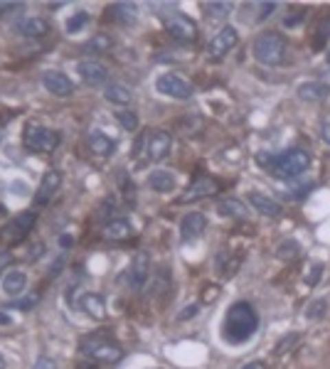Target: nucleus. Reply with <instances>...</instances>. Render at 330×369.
<instances>
[{
  "mask_svg": "<svg viewBox=\"0 0 330 369\" xmlns=\"http://www.w3.org/2000/svg\"><path fill=\"white\" fill-rule=\"evenodd\" d=\"M283 52H286V42H283V37L278 32H261L252 45L254 59L266 67L281 65Z\"/></svg>",
  "mask_w": 330,
  "mask_h": 369,
  "instance_id": "nucleus-4",
  "label": "nucleus"
},
{
  "mask_svg": "<svg viewBox=\"0 0 330 369\" xmlns=\"http://www.w3.org/2000/svg\"><path fill=\"white\" fill-rule=\"evenodd\" d=\"M104 96H107V101H111V104H118V106L131 104V99H133L131 89L121 87V84H107V89H104Z\"/></svg>",
  "mask_w": 330,
  "mask_h": 369,
  "instance_id": "nucleus-27",
  "label": "nucleus"
},
{
  "mask_svg": "<svg viewBox=\"0 0 330 369\" xmlns=\"http://www.w3.org/2000/svg\"><path fill=\"white\" fill-rule=\"evenodd\" d=\"M217 212H219V217H244V214H247V207L234 197H224L217 202Z\"/></svg>",
  "mask_w": 330,
  "mask_h": 369,
  "instance_id": "nucleus-26",
  "label": "nucleus"
},
{
  "mask_svg": "<svg viewBox=\"0 0 330 369\" xmlns=\"http://www.w3.org/2000/svg\"><path fill=\"white\" fill-rule=\"evenodd\" d=\"M37 300H40V295H30V298L18 300V303L12 305V308H23V311H30V308H32V305H35Z\"/></svg>",
  "mask_w": 330,
  "mask_h": 369,
  "instance_id": "nucleus-36",
  "label": "nucleus"
},
{
  "mask_svg": "<svg viewBox=\"0 0 330 369\" xmlns=\"http://www.w3.org/2000/svg\"><path fill=\"white\" fill-rule=\"evenodd\" d=\"M256 330H259V315L254 311V305L247 303V300L232 303L222 325L224 340L230 342V345H244V342L252 340Z\"/></svg>",
  "mask_w": 330,
  "mask_h": 369,
  "instance_id": "nucleus-1",
  "label": "nucleus"
},
{
  "mask_svg": "<svg viewBox=\"0 0 330 369\" xmlns=\"http://www.w3.org/2000/svg\"><path fill=\"white\" fill-rule=\"evenodd\" d=\"M77 74L82 76V82L89 84V87H99V84L107 82V67L101 65V62H96V59H82L77 65Z\"/></svg>",
  "mask_w": 330,
  "mask_h": 369,
  "instance_id": "nucleus-13",
  "label": "nucleus"
},
{
  "mask_svg": "<svg viewBox=\"0 0 330 369\" xmlns=\"http://www.w3.org/2000/svg\"><path fill=\"white\" fill-rule=\"evenodd\" d=\"M133 234V224L129 219H111L104 224V236L111 241H124Z\"/></svg>",
  "mask_w": 330,
  "mask_h": 369,
  "instance_id": "nucleus-20",
  "label": "nucleus"
},
{
  "mask_svg": "<svg viewBox=\"0 0 330 369\" xmlns=\"http://www.w3.org/2000/svg\"><path fill=\"white\" fill-rule=\"evenodd\" d=\"M249 202H252L254 210L259 212V214H266V217H278L281 214V205L261 192H249Z\"/></svg>",
  "mask_w": 330,
  "mask_h": 369,
  "instance_id": "nucleus-21",
  "label": "nucleus"
},
{
  "mask_svg": "<svg viewBox=\"0 0 330 369\" xmlns=\"http://www.w3.org/2000/svg\"><path fill=\"white\" fill-rule=\"evenodd\" d=\"M10 261H12L10 254H8V251H0V269H6V266L10 264Z\"/></svg>",
  "mask_w": 330,
  "mask_h": 369,
  "instance_id": "nucleus-41",
  "label": "nucleus"
},
{
  "mask_svg": "<svg viewBox=\"0 0 330 369\" xmlns=\"http://www.w3.org/2000/svg\"><path fill=\"white\" fill-rule=\"evenodd\" d=\"M59 185H62V172H59V170H47L45 175H42L40 188L35 190V197H32V202H35V210H40V207H47L50 202H52V197H54V192L59 190Z\"/></svg>",
  "mask_w": 330,
  "mask_h": 369,
  "instance_id": "nucleus-9",
  "label": "nucleus"
},
{
  "mask_svg": "<svg viewBox=\"0 0 330 369\" xmlns=\"http://www.w3.org/2000/svg\"><path fill=\"white\" fill-rule=\"evenodd\" d=\"M52 25L45 18H23L20 23H15V32L23 37H45L50 35Z\"/></svg>",
  "mask_w": 330,
  "mask_h": 369,
  "instance_id": "nucleus-17",
  "label": "nucleus"
},
{
  "mask_svg": "<svg viewBox=\"0 0 330 369\" xmlns=\"http://www.w3.org/2000/svg\"><path fill=\"white\" fill-rule=\"evenodd\" d=\"M87 25H89V12H77L74 18L67 20V32H79Z\"/></svg>",
  "mask_w": 330,
  "mask_h": 369,
  "instance_id": "nucleus-31",
  "label": "nucleus"
},
{
  "mask_svg": "<svg viewBox=\"0 0 330 369\" xmlns=\"http://www.w3.org/2000/svg\"><path fill=\"white\" fill-rule=\"evenodd\" d=\"M276 256L283 258V261H291V258L298 256V244H296V241H283V244L278 246Z\"/></svg>",
  "mask_w": 330,
  "mask_h": 369,
  "instance_id": "nucleus-30",
  "label": "nucleus"
},
{
  "mask_svg": "<svg viewBox=\"0 0 330 369\" xmlns=\"http://www.w3.org/2000/svg\"><path fill=\"white\" fill-rule=\"evenodd\" d=\"M256 165L264 168L269 175L278 177V180H291L298 177L301 172H306V168L311 165V155L303 148H291L286 153H256Z\"/></svg>",
  "mask_w": 330,
  "mask_h": 369,
  "instance_id": "nucleus-2",
  "label": "nucleus"
},
{
  "mask_svg": "<svg viewBox=\"0 0 330 369\" xmlns=\"http://www.w3.org/2000/svg\"><path fill=\"white\" fill-rule=\"evenodd\" d=\"M242 369H266V364H264V362H259V359H256V362H249V364H244Z\"/></svg>",
  "mask_w": 330,
  "mask_h": 369,
  "instance_id": "nucleus-43",
  "label": "nucleus"
},
{
  "mask_svg": "<svg viewBox=\"0 0 330 369\" xmlns=\"http://www.w3.org/2000/svg\"><path fill=\"white\" fill-rule=\"evenodd\" d=\"M219 192V182L210 175H200L197 180L192 182L188 188V192L180 197V202H197V199H205V197H212V194Z\"/></svg>",
  "mask_w": 330,
  "mask_h": 369,
  "instance_id": "nucleus-11",
  "label": "nucleus"
},
{
  "mask_svg": "<svg viewBox=\"0 0 330 369\" xmlns=\"http://www.w3.org/2000/svg\"><path fill=\"white\" fill-rule=\"evenodd\" d=\"M0 325H10V315H3V313H0Z\"/></svg>",
  "mask_w": 330,
  "mask_h": 369,
  "instance_id": "nucleus-44",
  "label": "nucleus"
},
{
  "mask_svg": "<svg viewBox=\"0 0 330 369\" xmlns=\"http://www.w3.org/2000/svg\"><path fill=\"white\" fill-rule=\"evenodd\" d=\"M59 244H62V246H69L72 239H69V236H62V239H59Z\"/></svg>",
  "mask_w": 330,
  "mask_h": 369,
  "instance_id": "nucleus-45",
  "label": "nucleus"
},
{
  "mask_svg": "<svg viewBox=\"0 0 330 369\" xmlns=\"http://www.w3.org/2000/svg\"><path fill=\"white\" fill-rule=\"evenodd\" d=\"M87 143H89V148H91V153H96L99 158H109V155H113V150H116V141L109 138L107 133H101V131H91Z\"/></svg>",
  "mask_w": 330,
  "mask_h": 369,
  "instance_id": "nucleus-19",
  "label": "nucleus"
},
{
  "mask_svg": "<svg viewBox=\"0 0 330 369\" xmlns=\"http://www.w3.org/2000/svg\"><path fill=\"white\" fill-rule=\"evenodd\" d=\"M173 146V138L170 133H165V131H153V133L146 138V158L148 160H163L168 153H170Z\"/></svg>",
  "mask_w": 330,
  "mask_h": 369,
  "instance_id": "nucleus-14",
  "label": "nucleus"
},
{
  "mask_svg": "<svg viewBox=\"0 0 330 369\" xmlns=\"http://www.w3.org/2000/svg\"><path fill=\"white\" fill-rule=\"evenodd\" d=\"M323 273V264H313L311 266V273L306 276V283L308 286H316L318 283V276Z\"/></svg>",
  "mask_w": 330,
  "mask_h": 369,
  "instance_id": "nucleus-35",
  "label": "nucleus"
},
{
  "mask_svg": "<svg viewBox=\"0 0 330 369\" xmlns=\"http://www.w3.org/2000/svg\"><path fill=\"white\" fill-rule=\"evenodd\" d=\"M232 8H234L232 3H205V12L210 18H224Z\"/></svg>",
  "mask_w": 330,
  "mask_h": 369,
  "instance_id": "nucleus-28",
  "label": "nucleus"
},
{
  "mask_svg": "<svg viewBox=\"0 0 330 369\" xmlns=\"http://www.w3.org/2000/svg\"><path fill=\"white\" fill-rule=\"evenodd\" d=\"M42 87L47 89L50 94H54V96H72L74 94V82H72L67 74L54 71V69H50V71L42 74Z\"/></svg>",
  "mask_w": 330,
  "mask_h": 369,
  "instance_id": "nucleus-12",
  "label": "nucleus"
},
{
  "mask_svg": "<svg viewBox=\"0 0 330 369\" xmlns=\"http://www.w3.org/2000/svg\"><path fill=\"white\" fill-rule=\"evenodd\" d=\"M116 118H118V123H121L126 131H136L138 128V118H136V113H133V111H121V113H116Z\"/></svg>",
  "mask_w": 330,
  "mask_h": 369,
  "instance_id": "nucleus-32",
  "label": "nucleus"
},
{
  "mask_svg": "<svg viewBox=\"0 0 330 369\" xmlns=\"http://www.w3.org/2000/svg\"><path fill=\"white\" fill-rule=\"evenodd\" d=\"M325 311H328V303H325L323 298H318V300H313V303L306 308V317H311V320H318V317L325 315Z\"/></svg>",
  "mask_w": 330,
  "mask_h": 369,
  "instance_id": "nucleus-29",
  "label": "nucleus"
},
{
  "mask_svg": "<svg viewBox=\"0 0 330 369\" xmlns=\"http://www.w3.org/2000/svg\"><path fill=\"white\" fill-rule=\"evenodd\" d=\"M0 369H6V359L0 357Z\"/></svg>",
  "mask_w": 330,
  "mask_h": 369,
  "instance_id": "nucleus-46",
  "label": "nucleus"
},
{
  "mask_svg": "<svg viewBox=\"0 0 330 369\" xmlns=\"http://www.w3.org/2000/svg\"><path fill=\"white\" fill-rule=\"evenodd\" d=\"M32 369H57V364H54V359H50V357H40Z\"/></svg>",
  "mask_w": 330,
  "mask_h": 369,
  "instance_id": "nucleus-38",
  "label": "nucleus"
},
{
  "mask_svg": "<svg viewBox=\"0 0 330 369\" xmlns=\"http://www.w3.org/2000/svg\"><path fill=\"white\" fill-rule=\"evenodd\" d=\"M89 47L96 49V52H107V49L111 47V40H109L107 35H99V37H94V40L89 42Z\"/></svg>",
  "mask_w": 330,
  "mask_h": 369,
  "instance_id": "nucleus-33",
  "label": "nucleus"
},
{
  "mask_svg": "<svg viewBox=\"0 0 330 369\" xmlns=\"http://www.w3.org/2000/svg\"><path fill=\"white\" fill-rule=\"evenodd\" d=\"M197 315V305H188V308H183V313L177 315V320H190V317Z\"/></svg>",
  "mask_w": 330,
  "mask_h": 369,
  "instance_id": "nucleus-39",
  "label": "nucleus"
},
{
  "mask_svg": "<svg viewBox=\"0 0 330 369\" xmlns=\"http://www.w3.org/2000/svg\"><path fill=\"white\" fill-rule=\"evenodd\" d=\"M298 340H301V337H298L296 333H294V335H286V337H283V340L276 345V355H283V352H289V347L296 345Z\"/></svg>",
  "mask_w": 330,
  "mask_h": 369,
  "instance_id": "nucleus-34",
  "label": "nucleus"
},
{
  "mask_svg": "<svg viewBox=\"0 0 330 369\" xmlns=\"http://www.w3.org/2000/svg\"><path fill=\"white\" fill-rule=\"evenodd\" d=\"M18 8H23L20 3H0V12H10V10H18Z\"/></svg>",
  "mask_w": 330,
  "mask_h": 369,
  "instance_id": "nucleus-40",
  "label": "nucleus"
},
{
  "mask_svg": "<svg viewBox=\"0 0 330 369\" xmlns=\"http://www.w3.org/2000/svg\"><path fill=\"white\" fill-rule=\"evenodd\" d=\"M148 266H151V261H148V254H136V258H133L131 269L126 271V278H129V286H131V288L141 291V288L146 286L148 276H151Z\"/></svg>",
  "mask_w": 330,
  "mask_h": 369,
  "instance_id": "nucleus-16",
  "label": "nucleus"
},
{
  "mask_svg": "<svg viewBox=\"0 0 330 369\" xmlns=\"http://www.w3.org/2000/svg\"><path fill=\"white\" fill-rule=\"evenodd\" d=\"M28 286V276L23 271H10V273L3 278V288H6L8 295H20Z\"/></svg>",
  "mask_w": 330,
  "mask_h": 369,
  "instance_id": "nucleus-25",
  "label": "nucleus"
},
{
  "mask_svg": "<svg viewBox=\"0 0 330 369\" xmlns=\"http://www.w3.org/2000/svg\"><path fill=\"white\" fill-rule=\"evenodd\" d=\"M148 185H151V190H155V192H173L177 180L170 170H153L151 177H148Z\"/></svg>",
  "mask_w": 330,
  "mask_h": 369,
  "instance_id": "nucleus-22",
  "label": "nucleus"
},
{
  "mask_svg": "<svg viewBox=\"0 0 330 369\" xmlns=\"http://www.w3.org/2000/svg\"><path fill=\"white\" fill-rule=\"evenodd\" d=\"M236 42H239L236 30L232 27V25H224L217 35L212 37V42H210V57H212V59H222L224 54H230L232 49L236 47Z\"/></svg>",
  "mask_w": 330,
  "mask_h": 369,
  "instance_id": "nucleus-10",
  "label": "nucleus"
},
{
  "mask_svg": "<svg viewBox=\"0 0 330 369\" xmlns=\"http://www.w3.org/2000/svg\"><path fill=\"white\" fill-rule=\"evenodd\" d=\"M205 229H207L205 214H200V212H190V214H185L183 217V222H180V239L183 241L200 239Z\"/></svg>",
  "mask_w": 330,
  "mask_h": 369,
  "instance_id": "nucleus-15",
  "label": "nucleus"
},
{
  "mask_svg": "<svg viewBox=\"0 0 330 369\" xmlns=\"http://www.w3.org/2000/svg\"><path fill=\"white\" fill-rule=\"evenodd\" d=\"M276 8H278L276 3H264V5H259V20H266Z\"/></svg>",
  "mask_w": 330,
  "mask_h": 369,
  "instance_id": "nucleus-37",
  "label": "nucleus"
},
{
  "mask_svg": "<svg viewBox=\"0 0 330 369\" xmlns=\"http://www.w3.org/2000/svg\"><path fill=\"white\" fill-rule=\"evenodd\" d=\"M328 62H330V49H328Z\"/></svg>",
  "mask_w": 330,
  "mask_h": 369,
  "instance_id": "nucleus-47",
  "label": "nucleus"
},
{
  "mask_svg": "<svg viewBox=\"0 0 330 369\" xmlns=\"http://www.w3.org/2000/svg\"><path fill=\"white\" fill-rule=\"evenodd\" d=\"M320 135H323V141H325V143H328V146H330V121H328V123H325V126H323V131H320Z\"/></svg>",
  "mask_w": 330,
  "mask_h": 369,
  "instance_id": "nucleus-42",
  "label": "nucleus"
},
{
  "mask_svg": "<svg viewBox=\"0 0 330 369\" xmlns=\"http://www.w3.org/2000/svg\"><path fill=\"white\" fill-rule=\"evenodd\" d=\"M79 352H82L89 362L101 364V367H111V364L121 362V357H124L121 345L107 333L87 335V337L79 342Z\"/></svg>",
  "mask_w": 330,
  "mask_h": 369,
  "instance_id": "nucleus-3",
  "label": "nucleus"
},
{
  "mask_svg": "<svg viewBox=\"0 0 330 369\" xmlns=\"http://www.w3.org/2000/svg\"><path fill=\"white\" fill-rule=\"evenodd\" d=\"M111 18L116 20L118 25H133L136 23V5L133 3H116V5H111Z\"/></svg>",
  "mask_w": 330,
  "mask_h": 369,
  "instance_id": "nucleus-24",
  "label": "nucleus"
},
{
  "mask_svg": "<svg viewBox=\"0 0 330 369\" xmlns=\"http://www.w3.org/2000/svg\"><path fill=\"white\" fill-rule=\"evenodd\" d=\"M165 30L170 32L175 40L180 42H195L197 40V25L192 18L183 15V12H170V15H163Z\"/></svg>",
  "mask_w": 330,
  "mask_h": 369,
  "instance_id": "nucleus-7",
  "label": "nucleus"
},
{
  "mask_svg": "<svg viewBox=\"0 0 330 369\" xmlns=\"http://www.w3.org/2000/svg\"><path fill=\"white\" fill-rule=\"evenodd\" d=\"M155 91L168 96V99L185 101L195 94V87H192V82H188V79H183V76H177V74H160L158 79H155Z\"/></svg>",
  "mask_w": 330,
  "mask_h": 369,
  "instance_id": "nucleus-6",
  "label": "nucleus"
},
{
  "mask_svg": "<svg viewBox=\"0 0 330 369\" xmlns=\"http://www.w3.org/2000/svg\"><path fill=\"white\" fill-rule=\"evenodd\" d=\"M35 222H37V212H23V214H18V217H12L8 222V227L3 229V239L8 244H20V241L28 239L30 229L35 227Z\"/></svg>",
  "mask_w": 330,
  "mask_h": 369,
  "instance_id": "nucleus-8",
  "label": "nucleus"
},
{
  "mask_svg": "<svg viewBox=\"0 0 330 369\" xmlns=\"http://www.w3.org/2000/svg\"><path fill=\"white\" fill-rule=\"evenodd\" d=\"M328 94H330V87L320 82H306L298 87V96H301L303 101H320Z\"/></svg>",
  "mask_w": 330,
  "mask_h": 369,
  "instance_id": "nucleus-23",
  "label": "nucleus"
},
{
  "mask_svg": "<svg viewBox=\"0 0 330 369\" xmlns=\"http://www.w3.org/2000/svg\"><path fill=\"white\" fill-rule=\"evenodd\" d=\"M79 311H84L94 320H104L107 317V298L99 293H84L79 298Z\"/></svg>",
  "mask_w": 330,
  "mask_h": 369,
  "instance_id": "nucleus-18",
  "label": "nucleus"
},
{
  "mask_svg": "<svg viewBox=\"0 0 330 369\" xmlns=\"http://www.w3.org/2000/svg\"><path fill=\"white\" fill-rule=\"evenodd\" d=\"M23 146L32 153H52L59 146V133L45 126H28L23 133Z\"/></svg>",
  "mask_w": 330,
  "mask_h": 369,
  "instance_id": "nucleus-5",
  "label": "nucleus"
}]
</instances>
